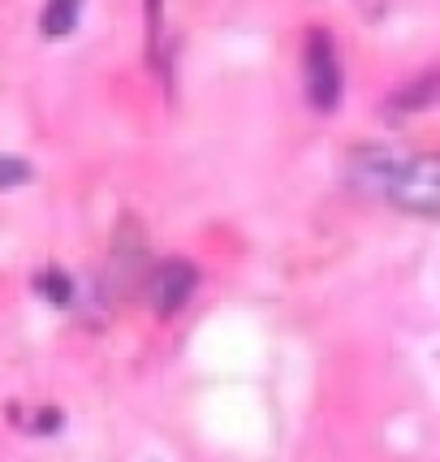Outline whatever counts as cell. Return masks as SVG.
<instances>
[{"label": "cell", "instance_id": "obj_5", "mask_svg": "<svg viewBox=\"0 0 440 462\" xmlns=\"http://www.w3.org/2000/svg\"><path fill=\"white\" fill-rule=\"evenodd\" d=\"M151 273H156V268H147V246H142V234L134 242H125V225H121L117 246H113V282H117L121 290H130V285H147L151 282Z\"/></svg>", "mask_w": 440, "mask_h": 462}, {"label": "cell", "instance_id": "obj_9", "mask_svg": "<svg viewBox=\"0 0 440 462\" xmlns=\"http://www.w3.org/2000/svg\"><path fill=\"white\" fill-rule=\"evenodd\" d=\"M147 43H151V57H156V43H160V0H147Z\"/></svg>", "mask_w": 440, "mask_h": 462}, {"label": "cell", "instance_id": "obj_2", "mask_svg": "<svg viewBox=\"0 0 440 462\" xmlns=\"http://www.w3.org/2000/svg\"><path fill=\"white\" fill-rule=\"evenodd\" d=\"M302 91L316 113H333L341 100V60L328 31H311L302 48Z\"/></svg>", "mask_w": 440, "mask_h": 462}, {"label": "cell", "instance_id": "obj_3", "mask_svg": "<svg viewBox=\"0 0 440 462\" xmlns=\"http://www.w3.org/2000/svg\"><path fill=\"white\" fill-rule=\"evenodd\" d=\"M195 290H199V268L190 260H178V255H173V260L156 263V273H151V282H147V299H151V307H156L160 316H178Z\"/></svg>", "mask_w": 440, "mask_h": 462}, {"label": "cell", "instance_id": "obj_8", "mask_svg": "<svg viewBox=\"0 0 440 462\" xmlns=\"http://www.w3.org/2000/svg\"><path fill=\"white\" fill-rule=\"evenodd\" d=\"M26 178H31V164L14 161V156H0V190H5V186H22Z\"/></svg>", "mask_w": 440, "mask_h": 462}, {"label": "cell", "instance_id": "obj_1", "mask_svg": "<svg viewBox=\"0 0 440 462\" xmlns=\"http://www.w3.org/2000/svg\"><path fill=\"white\" fill-rule=\"evenodd\" d=\"M345 181L393 203L406 217H440V156L436 152H389V147H359L345 161Z\"/></svg>", "mask_w": 440, "mask_h": 462}, {"label": "cell", "instance_id": "obj_6", "mask_svg": "<svg viewBox=\"0 0 440 462\" xmlns=\"http://www.w3.org/2000/svg\"><path fill=\"white\" fill-rule=\"evenodd\" d=\"M78 14H82V0H48L40 14L43 40H65L78 26Z\"/></svg>", "mask_w": 440, "mask_h": 462}, {"label": "cell", "instance_id": "obj_4", "mask_svg": "<svg viewBox=\"0 0 440 462\" xmlns=\"http://www.w3.org/2000/svg\"><path fill=\"white\" fill-rule=\"evenodd\" d=\"M440 100V69H423L410 82H401L398 91L389 96V117H410V113H423Z\"/></svg>", "mask_w": 440, "mask_h": 462}, {"label": "cell", "instance_id": "obj_7", "mask_svg": "<svg viewBox=\"0 0 440 462\" xmlns=\"http://www.w3.org/2000/svg\"><path fill=\"white\" fill-rule=\"evenodd\" d=\"M40 294H48V299L60 307V302H69L74 285H69V277H65V273H43V277H40Z\"/></svg>", "mask_w": 440, "mask_h": 462}]
</instances>
